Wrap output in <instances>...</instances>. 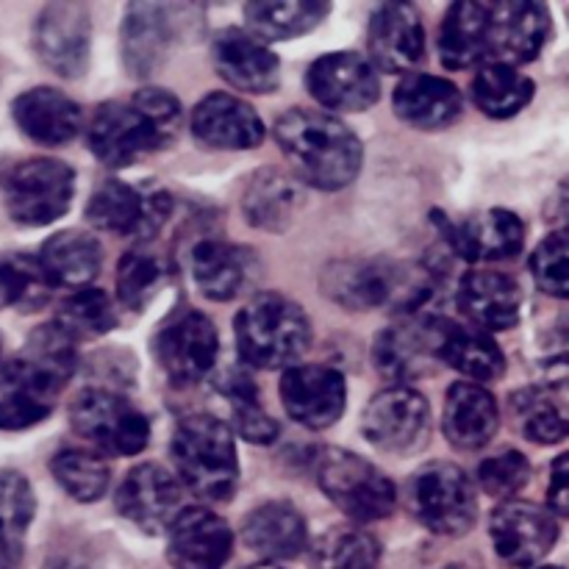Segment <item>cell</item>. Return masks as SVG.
<instances>
[{
	"label": "cell",
	"mask_w": 569,
	"mask_h": 569,
	"mask_svg": "<svg viewBox=\"0 0 569 569\" xmlns=\"http://www.w3.org/2000/svg\"><path fill=\"white\" fill-rule=\"evenodd\" d=\"M181 100L161 87H142L128 100H106L87 126L94 159L111 170L137 164L148 153L176 142L181 131Z\"/></svg>",
	"instance_id": "cell-1"
},
{
	"label": "cell",
	"mask_w": 569,
	"mask_h": 569,
	"mask_svg": "<svg viewBox=\"0 0 569 569\" xmlns=\"http://www.w3.org/2000/svg\"><path fill=\"white\" fill-rule=\"evenodd\" d=\"M272 137L298 170V181L309 187L339 192L359 178L365 161L361 139L328 111L295 106L278 117Z\"/></svg>",
	"instance_id": "cell-2"
},
{
	"label": "cell",
	"mask_w": 569,
	"mask_h": 569,
	"mask_svg": "<svg viewBox=\"0 0 569 569\" xmlns=\"http://www.w3.org/2000/svg\"><path fill=\"white\" fill-rule=\"evenodd\" d=\"M170 459L178 483L206 503H226L239 487L237 437L214 415H189L178 420L170 437Z\"/></svg>",
	"instance_id": "cell-3"
},
{
	"label": "cell",
	"mask_w": 569,
	"mask_h": 569,
	"mask_svg": "<svg viewBox=\"0 0 569 569\" xmlns=\"http://www.w3.org/2000/svg\"><path fill=\"white\" fill-rule=\"evenodd\" d=\"M239 359L256 370H289L311 348V320L303 306L281 292H259L233 317Z\"/></svg>",
	"instance_id": "cell-4"
},
{
	"label": "cell",
	"mask_w": 569,
	"mask_h": 569,
	"mask_svg": "<svg viewBox=\"0 0 569 569\" xmlns=\"http://www.w3.org/2000/svg\"><path fill=\"white\" fill-rule=\"evenodd\" d=\"M320 289L348 311L392 309L417 315L433 292L431 276L383 259H337L322 267Z\"/></svg>",
	"instance_id": "cell-5"
},
{
	"label": "cell",
	"mask_w": 569,
	"mask_h": 569,
	"mask_svg": "<svg viewBox=\"0 0 569 569\" xmlns=\"http://www.w3.org/2000/svg\"><path fill=\"white\" fill-rule=\"evenodd\" d=\"M315 476L322 495L356 526L387 520L398 506L392 478L353 450L320 448Z\"/></svg>",
	"instance_id": "cell-6"
},
{
	"label": "cell",
	"mask_w": 569,
	"mask_h": 569,
	"mask_svg": "<svg viewBox=\"0 0 569 569\" xmlns=\"http://www.w3.org/2000/svg\"><path fill=\"white\" fill-rule=\"evenodd\" d=\"M406 506L437 537H465L478 520V489L453 461H428L406 481Z\"/></svg>",
	"instance_id": "cell-7"
},
{
	"label": "cell",
	"mask_w": 569,
	"mask_h": 569,
	"mask_svg": "<svg viewBox=\"0 0 569 569\" xmlns=\"http://www.w3.org/2000/svg\"><path fill=\"white\" fill-rule=\"evenodd\" d=\"M70 426L98 456H137L150 442L148 415L111 389H81L70 403Z\"/></svg>",
	"instance_id": "cell-8"
},
{
	"label": "cell",
	"mask_w": 569,
	"mask_h": 569,
	"mask_svg": "<svg viewBox=\"0 0 569 569\" xmlns=\"http://www.w3.org/2000/svg\"><path fill=\"white\" fill-rule=\"evenodd\" d=\"M150 353L172 383L189 387L203 381L217 367L220 333L203 311L181 303L156 326Z\"/></svg>",
	"instance_id": "cell-9"
},
{
	"label": "cell",
	"mask_w": 569,
	"mask_h": 569,
	"mask_svg": "<svg viewBox=\"0 0 569 569\" xmlns=\"http://www.w3.org/2000/svg\"><path fill=\"white\" fill-rule=\"evenodd\" d=\"M76 172L50 156L17 161L3 178V200L11 220L22 228H42L70 211Z\"/></svg>",
	"instance_id": "cell-10"
},
{
	"label": "cell",
	"mask_w": 569,
	"mask_h": 569,
	"mask_svg": "<svg viewBox=\"0 0 569 569\" xmlns=\"http://www.w3.org/2000/svg\"><path fill=\"white\" fill-rule=\"evenodd\" d=\"M361 433L381 453L411 456L431 439V406L415 387H387L361 411Z\"/></svg>",
	"instance_id": "cell-11"
},
{
	"label": "cell",
	"mask_w": 569,
	"mask_h": 569,
	"mask_svg": "<svg viewBox=\"0 0 569 569\" xmlns=\"http://www.w3.org/2000/svg\"><path fill=\"white\" fill-rule=\"evenodd\" d=\"M172 214V198L164 189L133 187L111 178L103 181L87 200V222L114 237L150 239L161 231Z\"/></svg>",
	"instance_id": "cell-12"
},
{
	"label": "cell",
	"mask_w": 569,
	"mask_h": 569,
	"mask_svg": "<svg viewBox=\"0 0 569 569\" xmlns=\"http://www.w3.org/2000/svg\"><path fill=\"white\" fill-rule=\"evenodd\" d=\"M553 33L548 6L537 0L487 3V64L520 67L537 59Z\"/></svg>",
	"instance_id": "cell-13"
},
{
	"label": "cell",
	"mask_w": 569,
	"mask_h": 569,
	"mask_svg": "<svg viewBox=\"0 0 569 569\" xmlns=\"http://www.w3.org/2000/svg\"><path fill=\"white\" fill-rule=\"evenodd\" d=\"M309 94L331 114H356L367 111L381 98V78L370 64V59L353 50H337V53L320 56L306 72Z\"/></svg>",
	"instance_id": "cell-14"
},
{
	"label": "cell",
	"mask_w": 569,
	"mask_h": 569,
	"mask_svg": "<svg viewBox=\"0 0 569 569\" xmlns=\"http://www.w3.org/2000/svg\"><path fill=\"white\" fill-rule=\"evenodd\" d=\"M495 553L517 569L537 567L559 539L556 515L531 500H503L489 517Z\"/></svg>",
	"instance_id": "cell-15"
},
{
	"label": "cell",
	"mask_w": 569,
	"mask_h": 569,
	"mask_svg": "<svg viewBox=\"0 0 569 569\" xmlns=\"http://www.w3.org/2000/svg\"><path fill=\"white\" fill-rule=\"evenodd\" d=\"M33 53L61 78H81L92 53V17L81 3H48L33 22Z\"/></svg>",
	"instance_id": "cell-16"
},
{
	"label": "cell",
	"mask_w": 569,
	"mask_h": 569,
	"mask_svg": "<svg viewBox=\"0 0 569 569\" xmlns=\"http://www.w3.org/2000/svg\"><path fill=\"white\" fill-rule=\"evenodd\" d=\"M433 220L450 250L470 264L509 261L526 248V226L509 209H487L465 220H450L442 211H433Z\"/></svg>",
	"instance_id": "cell-17"
},
{
	"label": "cell",
	"mask_w": 569,
	"mask_h": 569,
	"mask_svg": "<svg viewBox=\"0 0 569 569\" xmlns=\"http://www.w3.org/2000/svg\"><path fill=\"white\" fill-rule=\"evenodd\" d=\"M278 398L298 426L326 431L345 415L348 383L342 372L328 365H295L283 370Z\"/></svg>",
	"instance_id": "cell-18"
},
{
	"label": "cell",
	"mask_w": 569,
	"mask_h": 569,
	"mask_svg": "<svg viewBox=\"0 0 569 569\" xmlns=\"http://www.w3.org/2000/svg\"><path fill=\"white\" fill-rule=\"evenodd\" d=\"M183 487L170 470L144 461L137 465L117 487L114 506L120 517L139 528L142 533H161L170 528L178 511L183 509Z\"/></svg>",
	"instance_id": "cell-19"
},
{
	"label": "cell",
	"mask_w": 569,
	"mask_h": 569,
	"mask_svg": "<svg viewBox=\"0 0 569 569\" xmlns=\"http://www.w3.org/2000/svg\"><path fill=\"white\" fill-rule=\"evenodd\" d=\"M370 64L389 76H409L426 59V28L415 3H381L367 31Z\"/></svg>",
	"instance_id": "cell-20"
},
{
	"label": "cell",
	"mask_w": 569,
	"mask_h": 569,
	"mask_svg": "<svg viewBox=\"0 0 569 569\" xmlns=\"http://www.w3.org/2000/svg\"><path fill=\"white\" fill-rule=\"evenodd\" d=\"M231 550V526L206 506H187L167 528V556L176 569H222Z\"/></svg>",
	"instance_id": "cell-21"
},
{
	"label": "cell",
	"mask_w": 569,
	"mask_h": 569,
	"mask_svg": "<svg viewBox=\"0 0 569 569\" xmlns=\"http://www.w3.org/2000/svg\"><path fill=\"white\" fill-rule=\"evenodd\" d=\"M211 59L222 81L239 92L272 94L281 87V59L244 28H222L211 44Z\"/></svg>",
	"instance_id": "cell-22"
},
{
	"label": "cell",
	"mask_w": 569,
	"mask_h": 569,
	"mask_svg": "<svg viewBox=\"0 0 569 569\" xmlns=\"http://www.w3.org/2000/svg\"><path fill=\"white\" fill-rule=\"evenodd\" d=\"M194 139L214 150H253L264 142V122L248 100L209 92L189 117Z\"/></svg>",
	"instance_id": "cell-23"
},
{
	"label": "cell",
	"mask_w": 569,
	"mask_h": 569,
	"mask_svg": "<svg viewBox=\"0 0 569 569\" xmlns=\"http://www.w3.org/2000/svg\"><path fill=\"white\" fill-rule=\"evenodd\" d=\"M372 359L383 378L395 381V387H409L417 378L428 376L433 356V317L403 315V320L383 328L372 348Z\"/></svg>",
	"instance_id": "cell-24"
},
{
	"label": "cell",
	"mask_w": 569,
	"mask_h": 569,
	"mask_svg": "<svg viewBox=\"0 0 569 569\" xmlns=\"http://www.w3.org/2000/svg\"><path fill=\"white\" fill-rule=\"evenodd\" d=\"M433 356L481 387L506 372V353L487 331L448 317H433Z\"/></svg>",
	"instance_id": "cell-25"
},
{
	"label": "cell",
	"mask_w": 569,
	"mask_h": 569,
	"mask_svg": "<svg viewBox=\"0 0 569 569\" xmlns=\"http://www.w3.org/2000/svg\"><path fill=\"white\" fill-rule=\"evenodd\" d=\"M392 109L417 131H445L465 114V94L448 78L409 72L395 87Z\"/></svg>",
	"instance_id": "cell-26"
},
{
	"label": "cell",
	"mask_w": 569,
	"mask_h": 569,
	"mask_svg": "<svg viewBox=\"0 0 569 569\" xmlns=\"http://www.w3.org/2000/svg\"><path fill=\"white\" fill-rule=\"evenodd\" d=\"M176 42V9L167 3H131L120 31L122 64L133 78H148L164 64Z\"/></svg>",
	"instance_id": "cell-27"
},
{
	"label": "cell",
	"mask_w": 569,
	"mask_h": 569,
	"mask_svg": "<svg viewBox=\"0 0 569 569\" xmlns=\"http://www.w3.org/2000/svg\"><path fill=\"white\" fill-rule=\"evenodd\" d=\"M11 117L31 142L44 148L70 144L83 131V109L56 87H33L17 94Z\"/></svg>",
	"instance_id": "cell-28"
},
{
	"label": "cell",
	"mask_w": 569,
	"mask_h": 569,
	"mask_svg": "<svg viewBox=\"0 0 569 569\" xmlns=\"http://www.w3.org/2000/svg\"><path fill=\"white\" fill-rule=\"evenodd\" d=\"M194 287L200 295L217 303H228L253 283L259 272V259L244 244L226 242V239H200L189 256Z\"/></svg>",
	"instance_id": "cell-29"
},
{
	"label": "cell",
	"mask_w": 569,
	"mask_h": 569,
	"mask_svg": "<svg viewBox=\"0 0 569 569\" xmlns=\"http://www.w3.org/2000/svg\"><path fill=\"white\" fill-rule=\"evenodd\" d=\"M242 542L267 565L292 561L309 548V522L289 500H267L248 511L242 522Z\"/></svg>",
	"instance_id": "cell-30"
},
{
	"label": "cell",
	"mask_w": 569,
	"mask_h": 569,
	"mask_svg": "<svg viewBox=\"0 0 569 569\" xmlns=\"http://www.w3.org/2000/svg\"><path fill=\"white\" fill-rule=\"evenodd\" d=\"M500 426V409L495 395L481 383H450L445 395L442 433L456 450L476 453L495 439Z\"/></svg>",
	"instance_id": "cell-31"
},
{
	"label": "cell",
	"mask_w": 569,
	"mask_h": 569,
	"mask_svg": "<svg viewBox=\"0 0 569 569\" xmlns=\"http://www.w3.org/2000/svg\"><path fill=\"white\" fill-rule=\"evenodd\" d=\"M459 309L481 331H509L520 322L522 289L498 270H470L459 283Z\"/></svg>",
	"instance_id": "cell-32"
},
{
	"label": "cell",
	"mask_w": 569,
	"mask_h": 569,
	"mask_svg": "<svg viewBox=\"0 0 569 569\" xmlns=\"http://www.w3.org/2000/svg\"><path fill=\"white\" fill-rule=\"evenodd\" d=\"M303 206L306 194L300 181L278 167H264V170L253 172L242 192L244 220L267 233L289 231Z\"/></svg>",
	"instance_id": "cell-33"
},
{
	"label": "cell",
	"mask_w": 569,
	"mask_h": 569,
	"mask_svg": "<svg viewBox=\"0 0 569 569\" xmlns=\"http://www.w3.org/2000/svg\"><path fill=\"white\" fill-rule=\"evenodd\" d=\"M61 389L20 359L0 365V431H28L53 411Z\"/></svg>",
	"instance_id": "cell-34"
},
{
	"label": "cell",
	"mask_w": 569,
	"mask_h": 569,
	"mask_svg": "<svg viewBox=\"0 0 569 569\" xmlns=\"http://www.w3.org/2000/svg\"><path fill=\"white\" fill-rule=\"evenodd\" d=\"M44 278L53 289H87L103 267V248L98 237L83 228H67L44 239L37 256Z\"/></svg>",
	"instance_id": "cell-35"
},
{
	"label": "cell",
	"mask_w": 569,
	"mask_h": 569,
	"mask_svg": "<svg viewBox=\"0 0 569 569\" xmlns=\"http://www.w3.org/2000/svg\"><path fill=\"white\" fill-rule=\"evenodd\" d=\"M439 59L448 70H470L487 64V3H450L439 28Z\"/></svg>",
	"instance_id": "cell-36"
},
{
	"label": "cell",
	"mask_w": 569,
	"mask_h": 569,
	"mask_svg": "<svg viewBox=\"0 0 569 569\" xmlns=\"http://www.w3.org/2000/svg\"><path fill=\"white\" fill-rule=\"evenodd\" d=\"M331 14L326 0H250L244 3V31L261 42H287L306 37Z\"/></svg>",
	"instance_id": "cell-37"
},
{
	"label": "cell",
	"mask_w": 569,
	"mask_h": 569,
	"mask_svg": "<svg viewBox=\"0 0 569 569\" xmlns=\"http://www.w3.org/2000/svg\"><path fill=\"white\" fill-rule=\"evenodd\" d=\"M217 392L226 398L228 409H231V433L233 437H242L250 445H276L281 437V426H278L276 417H270V411L264 409L259 398V387H256L253 378L244 370H226L214 381Z\"/></svg>",
	"instance_id": "cell-38"
},
{
	"label": "cell",
	"mask_w": 569,
	"mask_h": 569,
	"mask_svg": "<svg viewBox=\"0 0 569 569\" xmlns=\"http://www.w3.org/2000/svg\"><path fill=\"white\" fill-rule=\"evenodd\" d=\"M37 515V498L28 478L17 470H0V569H20L26 533Z\"/></svg>",
	"instance_id": "cell-39"
},
{
	"label": "cell",
	"mask_w": 569,
	"mask_h": 569,
	"mask_svg": "<svg viewBox=\"0 0 569 569\" xmlns=\"http://www.w3.org/2000/svg\"><path fill=\"white\" fill-rule=\"evenodd\" d=\"M470 94L478 111H483L489 120H511L531 103L537 94V83L526 72H520V67L489 61V64L478 67Z\"/></svg>",
	"instance_id": "cell-40"
},
{
	"label": "cell",
	"mask_w": 569,
	"mask_h": 569,
	"mask_svg": "<svg viewBox=\"0 0 569 569\" xmlns=\"http://www.w3.org/2000/svg\"><path fill=\"white\" fill-rule=\"evenodd\" d=\"M381 545L359 526L328 528L311 545V569H378Z\"/></svg>",
	"instance_id": "cell-41"
},
{
	"label": "cell",
	"mask_w": 569,
	"mask_h": 569,
	"mask_svg": "<svg viewBox=\"0 0 569 569\" xmlns=\"http://www.w3.org/2000/svg\"><path fill=\"white\" fill-rule=\"evenodd\" d=\"M53 481L78 503H98L111 483V470L103 456L83 448H64L50 459Z\"/></svg>",
	"instance_id": "cell-42"
},
{
	"label": "cell",
	"mask_w": 569,
	"mask_h": 569,
	"mask_svg": "<svg viewBox=\"0 0 569 569\" xmlns=\"http://www.w3.org/2000/svg\"><path fill=\"white\" fill-rule=\"evenodd\" d=\"M56 326L72 339V342H92V339L106 337L117 326L114 300L103 289H78L70 298L61 300L56 311Z\"/></svg>",
	"instance_id": "cell-43"
},
{
	"label": "cell",
	"mask_w": 569,
	"mask_h": 569,
	"mask_svg": "<svg viewBox=\"0 0 569 569\" xmlns=\"http://www.w3.org/2000/svg\"><path fill=\"white\" fill-rule=\"evenodd\" d=\"M17 359L42 378H48L53 387L64 389V383L76 376L78 345L56 322H44V326L33 328Z\"/></svg>",
	"instance_id": "cell-44"
},
{
	"label": "cell",
	"mask_w": 569,
	"mask_h": 569,
	"mask_svg": "<svg viewBox=\"0 0 569 569\" xmlns=\"http://www.w3.org/2000/svg\"><path fill=\"white\" fill-rule=\"evenodd\" d=\"M520 433L533 445H559L567 437L565 400L556 403L553 392L542 387L522 389L511 398Z\"/></svg>",
	"instance_id": "cell-45"
},
{
	"label": "cell",
	"mask_w": 569,
	"mask_h": 569,
	"mask_svg": "<svg viewBox=\"0 0 569 569\" xmlns=\"http://www.w3.org/2000/svg\"><path fill=\"white\" fill-rule=\"evenodd\" d=\"M53 287L44 278L37 256H0V309L17 306L37 311L48 303Z\"/></svg>",
	"instance_id": "cell-46"
},
{
	"label": "cell",
	"mask_w": 569,
	"mask_h": 569,
	"mask_svg": "<svg viewBox=\"0 0 569 569\" xmlns=\"http://www.w3.org/2000/svg\"><path fill=\"white\" fill-rule=\"evenodd\" d=\"M164 281L167 267L159 256L148 250H128L117 264V300L122 309L142 311Z\"/></svg>",
	"instance_id": "cell-47"
},
{
	"label": "cell",
	"mask_w": 569,
	"mask_h": 569,
	"mask_svg": "<svg viewBox=\"0 0 569 569\" xmlns=\"http://www.w3.org/2000/svg\"><path fill=\"white\" fill-rule=\"evenodd\" d=\"M528 481H531V461L515 448L498 450L476 467V483L495 500H515V495Z\"/></svg>",
	"instance_id": "cell-48"
},
{
	"label": "cell",
	"mask_w": 569,
	"mask_h": 569,
	"mask_svg": "<svg viewBox=\"0 0 569 569\" xmlns=\"http://www.w3.org/2000/svg\"><path fill=\"white\" fill-rule=\"evenodd\" d=\"M531 276L550 298L565 300L569 295V233L559 228L545 237L531 253Z\"/></svg>",
	"instance_id": "cell-49"
},
{
	"label": "cell",
	"mask_w": 569,
	"mask_h": 569,
	"mask_svg": "<svg viewBox=\"0 0 569 569\" xmlns=\"http://www.w3.org/2000/svg\"><path fill=\"white\" fill-rule=\"evenodd\" d=\"M548 503L556 517H567L569 511V472H567V456L561 453L550 467V487H548Z\"/></svg>",
	"instance_id": "cell-50"
},
{
	"label": "cell",
	"mask_w": 569,
	"mask_h": 569,
	"mask_svg": "<svg viewBox=\"0 0 569 569\" xmlns=\"http://www.w3.org/2000/svg\"><path fill=\"white\" fill-rule=\"evenodd\" d=\"M244 569H283L281 565H267V561H259V565H250V567H244Z\"/></svg>",
	"instance_id": "cell-51"
},
{
	"label": "cell",
	"mask_w": 569,
	"mask_h": 569,
	"mask_svg": "<svg viewBox=\"0 0 569 569\" xmlns=\"http://www.w3.org/2000/svg\"><path fill=\"white\" fill-rule=\"evenodd\" d=\"M542 569H565V567H542Z\"/></svg>",
	"instance_id": "cell-52"
},
{
	"label": "cell",
	"mask_w": 569,
	"mask_h": 569,
	"mask_svg": "<svg viewBox=\"0 0 569 569\" xmlns=\"http://www.w3.org/2000/svg\"><path fill=\"white\" fill-rule=\"evenodd\" d=\"M0 356H3V342H0Z\"/></svg>",
	"instance_id": "cell-53"
},
{
	"label": "cell",
	"mask_w": 569,
	"mask_h": 569,
	"mask_svg": "<svg viewBox=\"0 0 569 569\" xmlns=\"http://www.w3.org/2000/svg\"><path fill=\"white\" fill-rule=\"evenodd\" d=\"M450 569H467V567H450Z\"/></svg>",
	"instance_id": "cell-54"
}]
</instances>
